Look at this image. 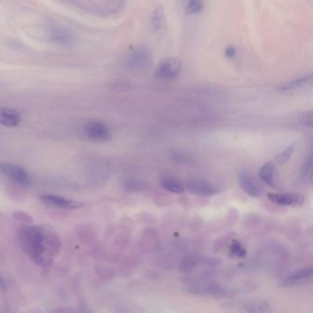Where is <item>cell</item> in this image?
Masks as SVG:
<instances>
[{
    "label": "cell",
    "mask_w": 313,
    "mask_h": 313,
    "mask_svg": "<svg viewBox=\"0 0 313 313\" xmlns=\"http://www.w3.org/2000/svg\"><path fill=\"white\" fill-rule=\"evenodd\" d=\"M18 241L21 249L43 267L53 264L62 246L58 235L48 225L22 227L19 230Z\"/></svg>",
    "instance_id": "6da1fadb"
},
{
    "label": "cell",
    "mask_w": 313,
    "mask_h": 313,
    "mask_svg": "<svg viewBox=\"0 0 313 313\" xmlns=\"http://www.w3.org/2000/svg\"><path fill=\"white\" fill-rule=\"evenodd\" d=\"M0 172L11 181L20 186H28L31 183L28 172L23 167L12 163H0Z\"/></svg>",
    "instance_id": "7a4b0ae2"
},
{
    "label": "cell",
    "mask_w": 313,
    "mask_h": 313,
    "mask_svg": "<svg viewBox=\"0 0 313 313\" xmlns=\"http://www.w3.org/2000/svg\"><path fill=\"white\" fill-rule=\"evenodd\" d=\"M182 64L180 60L176 57L164 59L157 65L155 76L160 80H172L181 73Z\"/></svg>",
    "instance_id": "3957f363"
},
{
    "label": "cell",
    "mask_w": 313,
    "mask_h": 313,
    "mask_svg": "<svg viewBox=\"0 0 313 313\" xmlns=\"http://www.w3.org/2000/svg\"><path fill=\"white\" fill-rule=\"evenodd\" d=\"M84 132L86 136L94 142H107L111 138V132L104 123L90 122L85 125Z\"/></svg>",
    "instance_id": "277c9868"
},
{
    "label": "cell",
    "mask_w": 313,
    "mask_h": 313,
    "mask_svg": "<svg viewBox=\"0 0 313 313\" xmlns=\"http://www.w3.org/2000/svg\"><path fill=\"white\" fill-rule=\"evenodd\" d=\"M151 53L146 47H139L132 51L127 58L128 66L133 69H143L151 63Z\"/></svg>",
    "instance_id": "5b68a950"
},
{
    "label": "cell",
    "mask_w": 313,
    "mask_h": 313,
    "mask_svg": "<svg viewBox=\"0 0 313 313\" xmlns=\"http://www.w3.org/2000/svg\"><path fill=\"white\" fill-rule=\"evenodd\" d=\"M41 201L46 205L57 208V209H62V210H76V209L82 208L84 206L82 202L68 200L64 197L49 195V194L41 197Z\"/></svg>",
    "instance_id": "8992f818"
},
{
    "label": "cell",
    "mask_w": 313,
    "mask_h": 313,
    "mask_svg": "<svg viewBox=\"0 0 313 313\" xmlns=\"http://www.w3.org/2000/svg\"><path fill=\"white\" fill-rule=\"evenodd\" d=\"M268 199L273 203L280 206L297 207L303 204V195L299 193H282V194H268Z\"/></svg>",
    "instance_id": "52a82bcc"
},
{
    "label": "cell",
    "mask_w": 313,
    "mask_h": 313,
    "mask_svg": "<svg viewBox=\"0 0 313 313\" xmlns=\"http://www.w3.org/2000/svg\"><path fill=\"white\" fill-rule=\"evenodd\" d=\"M239 184L242 189L245 191L248 196L252 198H258L262 194L259 185L255 181L253 176L248 172L241 171L239 174Z\"/></svg>",
    "instance_id": "ba28073f"
},
{
    "label": "cell",
    "mask_w": 313,
    "mask_h": 313,
    "mask_svg": "<svg viewBox=\"0 0 313 313\" xmlns=\"http://www.w3.org/2000/svg\"><path fill=\"white\" fill-rule=\"evenodd\" d=\"M312 274V267H310V266L296 270V271H294L293 273L288 276L287 279L283 280V282L281 283V286L284 287V288H289V287H293V286L301 284L308 279H311Z\"/></svg>",
    "instance_id": "9c48e42d"
},
{
    "label": "cell",
    "mask_w": 313,
    "mask_h": 313,
    "mask_svg": "<svg viewBox=\"0 0 313 313\" xmlns=\"http://www.w3.org/2000/svg\"><path fill=\"white\" fill-rule=\"evenodd\" d=\"M187 188L191 193L201 197H213L218 193V189L209 182L203 180H192L187 184Z\"/></svg>",
    "instance_id": "30bf717a"
},
{
    "label": "cell",
    "mask_w": 313,
    "mask_h": 313,
    "mask_svg": "<svg viewBox=\"0 0 313 313\" xmlns=\"http://www.w3.org/2000/svg\"><path fill=\"white\" fill-rule=\"evenodd\" d=\"M21 121L20 113L11 108L0 107V124L6 127H16Z\"/></svg>",
    "instance_id": "8fae6325"
},
{
    "label": "cell",
    "mask_w": 313,
    "mask_h": 313,
    "mask_svg": "<svg viewBox=\"0 0 313 313\" xmlns=\"http://www.w3.org/2000/svg\"><path fill=\"white\" fill-rule=\"evenodd\" d=\"M51 38L54 41L55 44L60 45H71L74 42V35L73 32L65 28H54L52 30Z\"/></svg>",
    "instance_id": "7c38bea8"
},
{
    "label": "cell",
    "mask_w": 313,
    "mask_h": 313,
    "mask_svg": "<svg viewBox=\"0 0 313 313\" xmlns=\"http://www.w3.org/2000/svg\"><path fill=\"white\" fill-rule=\"evenodd\" d=\"M151 26L152 29L155 33L160 34L164 32L167 28V20H166V14L164 9L161 6H158L154 11L152 12V18H151Z\"/></svg>",
    "instance_id": "4fadbf2b"
},
{
    "label": "cell",
    "mask_w": 313,
    "mask_h": 313,
    "mask_svg": "<svg viewBox=\"0 0 313 313\" xmlns=\"http://www.w3.org/2000/svg\"><path fill=\"white\" fill-rule=\"evenodd\" d=\"M186 290L189 293L196 294V295H209V296H214V295H220L224 293V290L220 287L215 286L213 284H200L197 286H190L187 288Z\"/></svg>",
    "instance_id": "5bb4252c"
},
{
    "label": "cell",
    "mask_w": 313,
    "mask_h": 313,
    "mask_svg": "<svg viewBox=\"0 0 313 313\" xmlns=\"http://www.w3.org/2000/svg\"><path fill=\"white\" fill-rule=\"evenodd\" d=\"M259 176L261 180L264 182V184L272 186V187H277L275 166L272 162H268L261 167Z\"/></svg>",
    "instance_id": "9a60e30c"
},
{
    "label": "cell",
    "mask_w": 313,
    "mask_h": 313,
    "mask_svg": "<svg viewBox=\"0 0 313 313\" xmlns=\"http://www.w3.org/2000/svg\"><path fill=\"white\" fill-rule=\"evenodd\" d=\"M311 82H312V74L308 73V74L303 75L300 79H295L292 81H289L287 83L280 85L279 87V90H281V91L295 90V89L302 88L305 86H308L309 84H311Z\"/></svg>",
    "instance_id": "2e32d148"
},
{
    "label": "cell",
    "mask_w": 313,
    "mask_h": 313,
    "mask_svg": "<svg viewBox=\"0 0 313 313\" xmlns=\"http://www.w3.org/2000/svg\"><path fill=\"white\" fill-rule=\"evenodd\" d=\"M246 312H267L270 310V305L263 300H252L244 305Z\"/></svg>",
    "instance_id": "e0dca14e"
},
{
    "label": "cell",
    "mask_w": 313,
    "mask_h": 313,
    "mask_svg": "<svg viewBox=\"0 0 313 313\" xmlns=\"http://www.w3.org/2000/svg\"><path fill=\"white\" fill-rule=\"evenodd\" d=\"M300 178L306 184H311L312 182V160L310 154L306 157L304 160L300 172Z\"/></svg>",
    "instance_id": "ac0fdd59"
},
{
    "label": "cell",
    "mask_w": 313,
    "mask_h": 313,
    "mask_svg": "<svg viewBox=\"0 0 313 313\" xmlns=\"http://www.w3.org/2000/svg\"><path fill=\"white\" fill-rule=\"evenodd\" d=\"M161 185L163 188H165L166 190L169 191L171 193H175V194H181L185 191L184 186H182L179 182L176 181L173 178H169V177L163 178L161 180Z\"/></svg>",
    "instance_id": "d6986e66"
},
{
    "label": "cell",
    "mask_w": 313,
    "mask_h": 313,
    "mask_svg": "<svg viewBox=\"0 0 313 313\" xmlns=\"http://www.w3.org/2000/svg\"><path fill=\"white\" fill-rule=\"evenodd\" d=\"M145 186H146V184L142 180H139V179L132 178V177L126 178L123 181V187L126 190L131 191V192L143 190L145 189Z\"/></svg>",
    "instance_id": "ffe728a7"
},
{
    "label": "cell",
    "mask_w": 313,
    "mask_h": 313,
    "mask_svg": "<svg viewBox=\"0 0 313 313\" xmlns=\"http://www.w3.org/2000/svg\"><path fill=\"white\" fill-rule=\"evenodd\" d=\"M185 10L188 14H197L203 10V0H184Z\"/></svg>",
    "instance_id": "44dd1931"
},
{
    "label": "cell",
    "mask_w": 313,
    "mask_h": 313,
    "mask_svg": "<svg viewBox=\"0 0 313 313\" xmlns=\"http://www.w3.org/2000/svg\"><path fill=\"white\" fill-rule=\"evenodd\" d=\"M294 150H295V146H294L293 144L287 147L284 151L279 152V154L276 155V162L279 165H283L285 163H287V162L289 161L290 156L293 154Z\"/></svg>",
    "instance_id": "7402d4cb"
},
{
    "label": "cell",
    "mask_w": 313,
    "mask_h": 313,
    "mask_svg": "<svg viewBox=\"0 0 313 313\" xmlns=\"http://www.w3.org/2000/svg\"><path fill=\"white\" fill-rule=\"evenodd\" d=\"M231 252L236 256H245V250L242 247V245L239 243H234V245L231 247Z\"/></svg>",
    "instance_id": "603a6c76"
},
{
    "label": "cell",
    "mask_w": 313,
    "mask_h": 313,
    "mask_svg": "<svg viewBox=\"0 0 313 313\" xmlns=\"http://www.w3.org/2000/svg\"><path fill=\"white\" fill-rule=\"evenodd\" d=\"M301 123L305 126L311 127L312 125V115L311 112L305 113L302 118H301Z\"/></svg>",
    "instance_id": "cb8c5ba5"
},
{
    "label": "cell",
    "mask_w": 313,
    "mask_h": 313,
    "mask_svg": "<svg viewBox=\"0 0 313 313\" xmlns=\"http://www.w3.org/2000/svg\"><path fill=\"white\" fill-rule=\"evenodd\" d=\"M225 54L228 58H233L235 56V54H236V50H235L234 47L230 46V47H228V48L225 50Z\"/></svg>",
    "instance_id": "d4e9b609"
},
{
    "label": "cell",
    "mask_w": 313,
    "mask_h": 313,
    "mask_svg": "<svg viewBox=\"0 0 313 313\" xmlns=\"http://www.w3.org/2000/svg\"><path fill=\"white\" fill-rule=\"evenodd\" d=\"M0 289L2 290H6V284L4 282V280L2 279V277L0 276Z\"/></svg>",
    "instance_id": "484cf974"
}]
</instances>
